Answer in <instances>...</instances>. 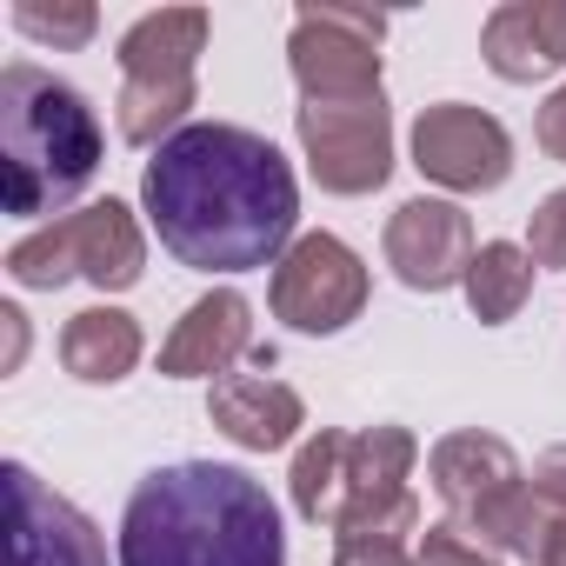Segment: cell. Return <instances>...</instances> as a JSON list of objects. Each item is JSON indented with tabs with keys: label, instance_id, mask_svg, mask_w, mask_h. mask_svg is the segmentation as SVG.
Listing matches in <instances>:
<instances>
[{
	"label": "cell",
	"instance_id": "obj_1",
	"mask_svg": "<svg viewBox=\"0 0 566 566\" xmlns=\"http://www.w3.org/2000/svg\"><path fill=\"white\" fill-rule=\"evenodd\" d=\"M140 207L160 247L193 273H253L280 266L294 247L301 187L266 134L233 120H193L154 147L140 174Z\"/></svg>",
	"mask_w": 566,
	"mask_h": 566
},
{
	"label": "cell",
	"instance_id": "obj_2",
	"mask_svg": "<svg viewBox=\"0 0 566 566\" xmlns=\"http://www.w3.org/2000/svg\"><path fill=\"white\" fill-rule=\"evenodd\" d=\"M120 566H287L273 493L247 467H154L120 513Z\"/></svg>",
	"mask_w": 566,
	"mask_h": 566
},
{
	"label": "cell",
	"instance_id": "obj_8",
	"mask_svg": "<svg viewBox=\"0 0 566 566\" xmlns=\"http://www.w3.org/2000/svg\"><path fill=\"white\" fill-rule=\"evenodd\" d=\"M273 321H287L294 334H340L367 307V260L340 233H301L273 266Z\"/></svg>",
	"mask_w": 566,
	"mask_h": 566
},
{
	"label": "cell",
	"instance_id": "obj_3",
	"mask_svg": "<svg viewBox=\"0 0 566 566\" xmlns=\"http://www.w3.org/2000/svg\"><path fill=\"white\" fill-rule=\"evenodd\" d=\"M0 174L8 213H61L101 174V120L87 94L34 61H14L0 74Z\"/></svg>",
	"mask_w": 566,
	"mask_h": 566
},
{
	"label": "cell",
	"instance_id": "obj_13",
	"mask_svg": "<svg viewBox=\"0 0 566 566\" xmlns=\"http://www.w3.org/2000/svg\"><path fill=\"white\" fill-rule=\"evenodd\" d=\"M247 354H253V307H247V294L213 287L174 321V334L160 347V374L167 380H220Z\"/></svg>",
	"mask_w": 566,
	"mask_h": 566
},
{
	"label": "cell",
	"instance_id": "obj_7",
	"mask_svg": "<svg viewBox=\"0 0 566 566\" xmlns=\"http://www.w3.org/2000/svg\"><path fill=\"white\" fill-rule=\"evenodd\" d=\"M413 460L420 440L407 427H367L347 433V460H340V539H407L420 533V500H413Z\"/></svg>",
	"mask_w": 566,
	"mask_h": 566
},
{
	"label": "cell",
	"instance_id": "obj_10",
	"mask_svg": "<svg viewBox=\"0 0 566 566\" xmlns=\"http://www.w3.org/2000/svg\"><path fill=\"white\" fill-rule=\"evenodd\" d=\"M413 167L447 193H493L513 180V134L467 101H440L413 120Z\"/></svg>",
	"mask_w": 566,
	"mask_h": 566
},
{
	"label": "cell",
	"instance_id": "obj_27",
	"mask_svg": "<svg viewBox=\"0 0 566 566\" xmlns=\"http://www.w3.org/2000/svg\"><path fill=\"white\" fill-rule=\"evenodd\" d=\"M0 321H8V374H14L21 354H28V314L21 307H0Z\"/></svg>",
	"mask_w": 566,
	"mask_h": 566
},
{
	"label": "cell",
	"instance_id": "obj_11",
	"mask_svg": "<svg viewBox=\"0 0 566 566\" xmlns=\"http://www.w3.org/2000/svg\"><path fill=\"white\" fill-rule=\"evenodd\" d=\"M8 566H107L101 526L28 460H8Z\"/></svg>",
	"mask_w": 566,
	"mask_h": 566
},
{
	"label": "cell",
	"instance_id": "obj_20",
	"mask_svg": "<svg viewBox=\"0 0 566 566\" xmlns=\"http://www.w3.org/2000/svg\"><path fill=\"white\" fill-rule=\"evenodd\" d=\"M14 28L28 34V41H48V48H87L94 41V28H101V14L87 8V0H67V8H41V0H14Z\"/></svg>",
	"mask_w": 566,
	"mask_h": 566
},
{
	"label": "cell",
	"instance_id": "obj_24",
	"mask_svg": "<svg viewBox=\"0 0 566 566\" xmlns=\"http://www.w3.org/2000/svg\"><path fill=\"white\" fill-rule=\"evenodd\" d=\"M526 21H533V34H539L546 61H553V67H566V0H526Z\"/></svg>",
	"mask_w": 566,
	"mask_h": 566
},
{
	"label": "cell",
	"instance_id": "obj_16",
	"mask_svg": "<svg viewBox=\"0 0 566 566\" xmlns=\"http://www.w3.org/2000/svg\"><path fill=\"white\" fill-rule=\"evenodd\" d=\"M140 321L120 314V307H81L67 327H61V367L87 387H114L140 367Z\"/></svg>",
	"mask_w": 566,
	"mask_h": 566
},
{
	"label": "cell",
	"instance_id": "obj_17",
	"mask_svg": "<svg viewBox=\"0 0 566 566\" xmlns=\"http://www.w3.org/2000/svg\"><path fill=\"white\" fill-rule=\"evenodd\" d=\"M526 294H533V253L513 247V240H486L473 253V266H467V307H473V321L506 327L526 307Z\"/></svg>",
	"mask_w": 566,
	"mask_h": 566
},
{
	"label": "cell",
	"instance_id": "obj_22",
	"mask_svg": "<svg viewBox=\"0 0 566 566\" xmlns=\"http://www.w3.org/2000/svg\"><path fill=\"white\" fill-rule=\"evenodd\" d=\"M526 253H533V266H553V273L566 266V187L533 207V220H526Z\"/></svg>",
	"mask_w": 566,
	"mask_h": 566
},
{
	"label": "cell",
	"instance_id": "obj_26",
	"mask_svg": "<svg viewBox=\"0 0 566 566\" xmlns=\"http://www.w3.org/2000/svg\"><path fill=\"white\" fill-rule=\"evenodd\" d=\"M533 493H539L553 513H566V440H559V447H546V453L533 460Z\"/></svg>",
	"mask_w": 566,
	"mask_h": 566
},
{
	"label": "cell",
	"instance_id": "obj_4",
	"mask_svg": "<svg viewBox=\"0 0 566 566\" xmlns=\"http://www.w3.org/2000/svg\"><path fill=\"white\" fill-rule=\"evenodd\" d=\"M207 54V8H160L120 34V140L167 147L193 107V61Z\"/></svg>",
	"mask_w": 566,
	"mask_h": 566
},
{
	"label": "cell",
	"instance_id": "obj_14",
	"mask_svg": "<svg viewBox=\"0 0 566 566\" xmlns=\"http://www.w3.org/2000/svg\"><path fill=\"white\" fill-rule=\"evenodd\" d=\"M427 480H433V493L447 500V513L467 526V520H480L493 500H506L513 486H526V473H520V453L500 440V433H480V427H467V433H447L433 453H427Z\"/></svg>",
	"mask_w": 566,
	"mask_h": 566
},
{
	"label": "cell",
	"instance_id": "obj_9",
	"mask_svg": "<svg viewBox=\"0 0 566 566\" xmlns=\"http://www.w3.org/2000/svg\"><path fill=\"white\" fill-rule=\"evenodd\" d=\"M301 154L327 193H374L394 174V114L387 94L367 101H301Z\"/></svg>",
	"mask_w": 566,
	"mask_h": 566
},
{
	"label": "cell",
	"instance_id": "obj_15",
	"mask_svg": "<svg viewBox=\"0 0 566 566\" xmlns=\"http://www.w3.org/2000/svg\"><path fill=\"white\" fill-rule=\"evenodd\" d=\"M207 420L247 453H280L307 427V407H301L294 387H280L266 374H220L213 394H207Z\"/></svg>",
	"mask_w": 566,
	"mask_h": 566
},
{
	"label": "cell",
	"instance_id": "obj_6",
	"mask_svg": "<svg viewBox=\"0 0 566 566\" xmlns=\"http://www.w3.org/2000/svg\"><path fill=\"white\" fill-rule=\"evenodd\" d=\"M380 41H387V14L374 8H314L294 14V41H287V67L301 81V101H367L380 94Z\"/></svg>",
	"mask_w": 566,
	"mask_h": 566
},
{
	"label": "cell",
	"instance_id": "obj_28",
	"mask_svg": "<svg viewBox=\"0 0 566 566\" xmlns=\"http://www.w3.org/2000/svg\"><path fill=\"white\" fill-rule=\"evenodd\" d=\"M539 566H566V513L553 520V539H546V559Z\"/></svg>",
	"mask_w": 566,
	"mask_h": 566
},
{
	"label": "cell",
	"instance_id": "obj_21",
	"mask_svg": "<svg viewBox=\"0 0 566 566\" xmlns=\"http://www.w3.org/2000/svg\"><path fill=\"white\" fill-rule=\"evenodd\" d=\"M420 566H500V553L480 546L473 533H460L453 520H440L420 533Z\"/></svg>",
	"mask_w": 566,
	"mask_h": 566
},
{
	"label": "cell",
	"instance_id": "obj_19",
	"mask_svg": "<svg viewBox=\"0 0 566 566\" xmlns=\"http://www.w3.org/2000/svg\"><path fill=\"white\" fill-rule=\"evenodd\" d=\"M480 54H486V67H493L500 81H513V87H526V81H546V74H553V61H546L539 34H533V21H526V0H506V8H493V14H486Z\"/></svg>",
	"mask_w": 566,
	"mask_h": 566
},
{
	"label": "cell",
	"instance_id": "obj_5",
	"mask_svg": "<svg viewBox=\"0 0 566 566\" xmlns=\"http://www.w3.org/2000/svg\"><path fill=\"white\" fill-rule=\"evenodd\" d=\"M8 273H14V287H34V294H54L67 280H87L101 294H127L147 273V240H140L134 207L107 193V200L61 213L54 227H34L28 240H14Z\"/></svg>",
	"mask_w": 566,
	"mask_h": 566
},
{
	"label": "cell",
	"instance_id": "obj_18",
	"mask_svg": "<svg viewBox=\"0 0 566 566\" xmlns=\"http://www.w3.org/2000/svg\"><path fill=\"white\" fill-rule=\"evenodd\" d=\"M340 460H347V433H340V427H321V433L294 453L287 486H294V513H301L307 526H334V520H340Z\"/></svg>",
	"mask_w": 566,
	"mask_h": 566
},
{
	"label": "cell",
	"instance_id": "obj_25",
	"mask_svg": "<svg viewBox=\"0 0 566 566\" xmlns=\"http://www.w3.org/2000/svg\"><path fill=\"white\" fill-rule=\"evenodd\" d=\"M533 140H539V154H546V160H559V167H566V87H553V94H546V107H539V120H533Z\"/></svg>",
	"mask_w": 566,
	"mask_h": 566
},
{
	"label": "cell",
	"instance_id": "obj_23",
	"mask_svg": "<svg viewBox=\"0 0 566 566\" xmlns=\"http://www.w3.org/2000/svg\"><path fill=\"white\" fill-rule=\"evenodd\" d=\"M334 566H420V559L407 553V539H340Z\"/></svg>",
	"mask_w": 566,
	"mask_h": 566
},
{
	"label": "cell",
	"instance_id": "obj_12",
	"mask_svg": "<svg viewBox=\"0 0 566 566\" xmlns=\"http://www.w3.org/2000/svg\"><path fill=\"white\" fill-rule=\"evenodd\" d=\"M473 220L453 200H400L387 220V266L400 287L413 294H447L467 287V266H473Z\"/></svg>",
	"mask_w": 566,
	"mask_h": 566
}]
</instances>
